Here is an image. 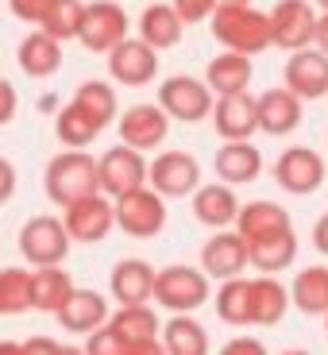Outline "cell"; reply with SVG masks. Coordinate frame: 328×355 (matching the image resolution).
<instances>
[{"instance_id": "cell-52", "label": "cell", "mask_w": 328, "mask_h": 355, "mask_svg": "<svg viewBox=\"0 0 328 355\" xmlns=\"http://www.w3.org/2000/svg\"><path fill=\"white\" fill-rule=\"evenodd\" d=\"M313 4H317L320 12H328V0H313Z\"/></svg>"}, {"instance_id": "cell-5", "label": "cell", "mask_w": 328, "mask_h": 355, "mask_svg": "<svg viewBox=\"0 0 328 355\" xmlns=\"http://www.w3.org/2000/svg\"><path fill=\"white\" fill-rule=\"evenodd\" d=\"M70 232L58 216H31L19 228V255L31 266H62L66 251H70Z\"/></svg>"}, {"instance_id": "cell-31", "label": "cell", "mask_w": 328, "mask_h": 355, "mask_svg": "<svg viewBox=\"0 0 328 355\" xmlns=\"http://www.w3.org/2000/svg\"><path fill=\"white\" fill-rule=\"evenodd\" d=\"M186 24L178 19V12L170 4H147L139 12V39L155 51H166V46H178Z\"/></svg>"}, {"instance_id": "cell-32", "label": "cell", "mask_w": 328, "mask_h": 355, "mask_svg": "<svg viewBox=\"0 0 328 355\" xmlns=\"http://www.w3.org/2000/svg\"><path fill=\"white\" fill-rule=\"evenodd\" d=\"M70 293H74V282L62 266H35L31 270V309L58 313Z\"/></svg>"}, {"instance_id": "cell-6", "label": "cell", "mask_w": 328, "mask_h": 355, "mask_svg": "<svg viewBox=\"0 0 328 355\" xmlns=\"http://www.w3.org/2000/svg\"><path fill=\"white\" fill-rule=\"evenodd\" d=\"M213 89L205 85L197 78H186V73H178V78H166L159 85V108L170 116V120H182V124H201L213 116Z\"/></svg>"}, {"instance_id": "cell-7", "label": "cell", "mask_w": 328, "mask_h": 355, "mask_svg": "<svg viewBox=\"0 0 328 355\" xmlns=\"http://www.w3.org/2000/svg\"><path fill=\"white\" fill-rule=\"evenodd\" d=\"M124 39H128V12L116 0H93V4H85L78 43L89 54H108L112 46L124 43Z\"/></svg>"}, {"instance_id": "cell-37", "label": "cell", "mask_w": 328, "mask_h": 355, "mask_svg": "<svg viewBox=\"0 0 328 355\" xmlns=\"http://www.w3.org/2000/svg\"><path fill=\"white\" fill-rule=\"evenodd\" d=\"M81 16H85V4H81V0H54L51 12H46V19H43L39 27H43L51 39L66 43V39H78Z\"/></svg>"}, {"instance_id": "cell-47", "label": "cell", "mask_w": 328, "mask_h": 355, "mask_svg": "<svg viewBox=\"0 0 328 355\" xmlns=\"http://www.w3.org/2000/svg\"><path fill=\"white\" fill-rule=\"evenodd\" d=\"M128 355H166V347H162V340H147V344H132Z\"/></svg>"}, {"instance_id": "cell-40", "label": "cell", "mask_w": 328, "mask_h": 355, "mask_svg": "<svg viewBox=\"0 0 328 355\" xmlns=\"http://www.w3.org/2000/svg\"><path fill=\"white\" fill-rule=\"evenodd\" d=\"M170 8L178 12L182 24H201L213 16V0H170Z\"/></svg>"}, {"instance_id": "cell-41", "label": "cell", "mask_w": 328, "mask_h": 355, "mask_svg": "<svg viewBox=\"0 0 328 355\" xmlns=\"http://www.w3.org/2000/svg\"><path fill=\"white\" fill-rule=\"evenodd\" d=\"M16 108H19V97H16V85L8 78H0V128L16 120Z\"/></svg>"}, {"instance_id": "cell-49", "label": "cell", "mask_w": 328, "mask_h": 355, "mask_svg": "<svg viewBox=\"0 0 328 355\" xmlns=\"http://www.w3.org/2000/svg\"><path fill=\"white\" fill-rule=\"evenodd\" d=\"M243 4H251V0H213V12L216 8H243Z\"/></svg>"}, {"instance_id": "cell-51", "label": "cell", "mask_w": 328, "mask_h": 355, "mask_svg": "<svg viewBox=\"0 0 328 355\" xmlns=\"http://www.w3.org/2000/svg\"><path fill=\"white\" fill-rule=\"evenodd\" d=\"M282 355H309V352H302V347H290V352H282Z\"/></svg>"}, {"instance_id": "cell-14", "label": "cell", "mask_w": 328, "mask_h": 355, "mask_svg": "<svg viewBox=\"0 0 328 355\" xmlns=\"http://www.w3.org/2000/svg\"><path fill=\"white\" fill-rule=\"evenodd\" d=\"M108 73L116 78V85L128 89L151 85L155 73H159V51L147 46L143 39H124L120 46L108 51Z\"/></svg>"}, {"instance_id": "cell-45", "label": "cell", "mask_w": 328, "mask_h": 355, "mask_svg": "<svg viewBox=\"0 0 328 355\" xmlns=\"http://www.w3.org/2000/svg\"><path fill=\"white\" fill-rule=\"evenodd\" d=\"M313 248H317V251H320V255H325V259H328V213H325V216H320V220H317V224H313Z\"/></svg>"}, {"instance_id": "cell-27", "label": "cell", "mask_w": 328, "mask_h": 355, "mask_svg": "<svg viewBox=\"0 0 328 355\" xmlns=\"http://www.w3.org/2000/svg\"><path fill=\"white\" fill-rule=\"evenodd\" d=\"M108 329L124 347L132 344H147V340H159L162 320L155 317L151 305H120V309L108 317Z\"/></svg>"}, {"instance_id": "cell-8", "label": "cell", "mask_w": 328, "mask_h": 355, "mask_svg": "<svg viewBox=\"0 0 328 355\" xmlns=\"http://www.w3.org/2000/svg\"><path fill=\"white\" fill-rule=\"evenodd\" d=\"M97 178H101V193L105 197H112V201L128 197L147 186V159H143V151H132L124 143H116L97 159Z\"/></svg>"}, {"instance_id": "cell-23", "label": "cell", "mask_w": 328, "mask_h": 355, "mask_svg": "<svg viewBox=\"0 0 328 355\" xmlns=\"http://www.w3.org/2000/svg\"><path fill=\"white\" fill-rule=\"evenodd\" d=\"M16 62L27 78H51V73H58V66H62V43L51 39L43 27H39V31H31L27 39H19Z\"/></svg>"}, {"instance_id": "cell-25", "label": "cell", "mask_w": 328, "mask_h": 355, "mask_svg": "<svg viewBox=\"0 0 328 355\" xmlns=\"http://www.w3.org/2000/svg\"><path fill=\"white\" fill-rule=\"evenodd\" d=\"M251 78H255V70H251V58H243V54H216L213 62L205 66V85L213 89L216 97H236V93H248Z\"/></svg>"}, {"instance_id": "cell-9", "label": "cell", "mask_w": 328, "mask_h": 355, "mask_svg": "<svg viewBox=\"0 0 328 355\" xmlns=\"http://www.w3.org/2000/svg\"><path fill=\"white\" fill-rule=\"evenodd\" d=\"M147 186L159 197H189L201 189V162L189 151H162L147 162Z\"/></svg>"}, {"instance_id": "cell-33", "label": "cell", "mask_w": 328, "mask_h": 355, "mask_svg": "<svg viewBox=\"0 0 328 355\" xmlns=\"http://www.w3.org/2000/svg\"><path fill=\"white\" fill-rule=\"evenodd\" d=\"M101 132H105V128H101L81 105H74V101L66 108H58V116H54V135L66 143V151H85Z\"/></svg>"}, {"instance_id": "cell-12", "label": "cell", "mask_w": 328, "mask_h": 355, "mask_svg": "<svg viewBox=\"0 0 328 355\" xmlns=\"http://www.w3.org/2000/svg\"><path fill=\"white\" fill-rule=\"evenodd\" d=\"M275 182L286 189V193H293V197H309V193H317L320 186H325V159H320L313 147H286L282 155H278V162H275Z\"/></svg>"}, {"instance_id": "cell-42", "label": "cell", "mask_w": 328, "mask_h": 355, "mask_svg": "<svg viewBox=\"0 0 328 355\" xmlns=\"http://www.w3.org/2000/svg\"><path fill=\"white\" fill-rule=\"evenodd\" d=\"M216 355H266V347H263V340H255V336H236V340H228Z\"/></svg>"}, {"instance_id": "cell-39", "label": "cell", "mask_w": 328, "mask_h": 355, "mask_svg": "<svg viewBox=\"0 0 328 355\" xmlns=\"http://www.w3.org/2000/svg\"><path fill=\"white\" fill-rule=\"evenodd\" d=\"M51 4H54V0H8L12 16H16V19H24V24H35V27L46 19Z\"/></svg>"}, {"instance_id": "cell-10", "label": "cell", "mask_w": 328, "mask_h": 355, "mask_svg": "<svg viewBox=\"0 0 328 355\" xmlns=\"http://www.w3.org/2000/svg\"><path fill=\"white\" fill-rule=\"evenodd\" d=\"M270 16V39L282 51H305L317 35V8L309 0H278L275 8L266 12Z\"/></svg>"}, {"instance_id": "cell-36", "label": "cell", "mask_w": 328, "mask_h": 355, "mask_svg": "<svg viewBox=\"0 0 328 355\" xmlns=\"http://www.w3.org/2000/svg\"><path fill=\"white\" fill-rule=\"evenodd\" d=\"M74 105H81L101 128H108L116 120V89L108 81H81L78 93H74Z\"/></svg>"}, {"instance_id": "cell-18", "label": "cell", "mask_w": 328, "mask_h": 355, "mask_svg": "<svg viewBox=\"0 0 328 355\" xmlns=\"http://www.w3.org/2000/svg\"><path fill=\"white\" fill-rule=\"evenodd\" d=\"M58 324H62L66 332H74V336H93L97 329H105L108 324V302H105V293L97 290H78L74 286V293L66 297V305L58 313Z\"/></svg>"}, {"instance_id": "cell-26", "label": "cell", "mask_w": 328, "mask_h": 355, "mask_svg": "<svg viewBox=\"0 0 328 355\" xmlns=\"http://www.w3.org/2000/svg\"><path fill=\"white\" fill-rule=\"evenodd\" d=\"M263 170V151L255 143H224L216 151V178L224 186H248Z\"/></svg>"}, {"instance_id": "cell-13", "label": "cell", "mask_w": 328, "mask_h": 355, "mask_svg": "<svg viewBox=\"0 0 328 355\" xmlns=\"http://www.w3.org/2000/svg\"><path fill=\"white\" fill-rule=\"evenodd\" d=\"M116 132L124 139V147L132 151H155L159 143H166L170 135V116L159 105H132L124 108V116H116Z\"/></svg>"}, {"instance_id": "cell-16", "label": "cell", "mask_w": 328, "mask_h": 355, "mask_svg": "<svg viewBox=\"0 0 328 355\" xmlns=\"http://www.w3.org/2000/svg\"><path fill=\"white\" fill-rule=\"evenodd\" d=\"M282 78H286V89H290L297 101L328 97V54L313 51V46L293 51L290 62H286V70H282Z\"/></svg>"}, {"instance_id": "cell-2", "label": "cell", "mask_w": 328, "mask_h": 355, "mask_svg": "<svg viewBox=\"0 0 328 355\" xmlns=\"http://www.w3.org/2000/svg\"><path fill=\"white\" fill-rule=\"evenodd\" d=\"M43 189L54 205H74L89 193H101V178H97V159L89 151H58L46 162Z\"/></svg>"}, {"instance_id": "cell-15", "label": "cell", "mask_w": 328, "mask_h": 355, "mask_svg": "<svg viewBox=\"0 0 328 355\" xmlns=\"http://www.w3.org/2000/svg\"><path fill=\"white\" fill-rule=\"evenodd\" d=\"M201 270L209 282H228V278H243L248 270V243L240 240V232H213L201 248Z\"/></svg>"}, {"instance_id": "cell-4", "label": "cell", "mask_w": 328, "mask_h": 355, "mask_svg": "<svg viewBox=\"0 0 328 355\" xmlns=\"http://www.w3.org/2000/svg\"><path fill=\"white\" fill-rule=\"evenodd\" d=\"M116 228L128 232L132 240H151L166 228V197H159L151 186L135 189L128 197H116Z\"/></svg>"}, {"instance_id": "cell-48", "label": "cell", "mask_w": 328, "mask_h": 355, "mask_svg": "<svg viewBox=\"0 0 328 355\" xmlns=\"http://www.w3.org/2000/svg\"><path fill=\"white\" fill-rule=\"evenodd\" d=\"M0 355H24V344H16V340H0Z\"/></svg>"}, {"instance_id": "cell-28", "label": "cell", "mask_w": 328, "mask_h": 355, "mask_svg": "<svg viewBox=\"0 0 328 355\" xmlns=\"http://www.w3.org/2000/svg\"><path fill=\"white\" fill-rule=\"evenodd\" d=\"M159 340L166 355H209V332L193 320V313H174L170 320H162Z\"/></svg>"}, {"instance_id": "cell-3", "label": "cell", "mask_w": 328, "mask_h": 355, "mask_svg": "<svg viewBox=\"0 0 328 355\" xmlns=\"http://www.w3.org/2000/svg\"><path fill=\"white\" fill-rule=\"evenodd\" d=\"M209 275L201 266H162L155 275V302L170 313H197L209 302Z\"/></svg>"}, {"instance_id": "cell-34", "label": "cell", "mask_w": 328, "mask_h": 355, "mask_svg": "<svg viewBox=\"0 0 328 355\" xmlns=\"http://www.w3.org/2000/svg\"><path fill=\"white\" fill-rule=\"evenodd\" d=\"M216 317L232 329L251 324V278H228L216 290Z\"/></svg>"}, {"instance_id": "cell-30", "label": "cell", "mask_w": 328, "mask_h": 355, "mask_svg": "<svg viewBox=\"0 0 328 355\" xmlns=\"http://www.w3.org/2000/svg\"><path fill=\"white\" fill-rule=\"evenodd\" d=\"M290 305L305 317H325L328 313V266H305L297 270L290 286Z\"/></svg>"}, {"instance_id": "cell-53", "label": "cell", "mask_w": 328, "mask_h": 355, "mask_svg": "<svg viewBox=\"0 0 328 355\" xmlns=\"http://www.w3.org/2000/svg\"><path fill=\"white\" fill-rule=\"evenodd\" d=\"M325 329H328V313H325Z\"/></svg>"}, {"instance_id": "cell-17", "label": "cell", "mask_w": 328, "mask_h": 355, "mask_svg": "<svg viewBox=\"0 0 328 355\" xmlns=\"http://www.w3.org/2000/svg\"><path fill=\"white\" fill-rule=\"evenodd\" d=\"M213 124L216 135L228 143H251L259 132V105L251 93H236V97H216L213 105Z\"/></svg>"}, {"instance_id": "cell-1", "label": "cell", "mask_w": 328, "mask_h": 355, "mask_svg": "<svg viewBox=\"0 0 328 355\" xmlns=\"http://www.w3.org/2000/svg\"><path fill=\"white\" fill-rule=\"evenodd\" d=\"M213 39L221 46H228L232 54H243V58H255V54L275 46V39H270V16L259 12L255 4L216 8L213 12Z\"/></svg>"}, {"instance_id": "cell-24", "label": "cell", "mask_w": 328, "mask_h": 355, "mask_svg": "<svg viewBox=\"0 0 328 355\" xmlns=\"http://www.w3.org/2000/svg\"><path fill=\"white\" fill-rule=\"evenodd\" d=\"M286 309H290V290L275 275L251 278V324L275 329V324H282Z\"/></svg>"}, {"instance_id": "cell-46", "label": "cell", "mask_w": 328, "mask_h": 355, "mask_svg": "<svg viewBox=\"0 0 328 355\" xmlns=\"http://www.w3.org/2000/svg\"><path fill=\"white\" fill-rule=\"evenodd\" d=\"M313 43H317L320 54H328V12L317 16V35H313Z\"/></svg>"}, {"instance_id": "cell-50", "label": "cell", "mask_w": 328, "mask_h": 355, "mask_svg": "<svg viewBox=\"0 0 328 355\" xmlns=\"http://www.w3.org/2000/svg\"><path fill=\"white\" fill-rule=\"evenodd\" d=\"M58 355H85V352H81V347H66L62 344V352H58Z\"/></svg>"}, {"instance_id": "cell-21", "label": "cell", "mask_w": 328, "mask_h": 355, "mask_svg": "<svg viewBox=\"0 0 328 355\" xmlns=\"http://www.w3.org/2000/svg\"><path fill=\"white\" fill-rule=\"evenodd\" d=\"M236 232H240L243 243H255V240H270L278 232H293V220L275 201H248V205H240Z\"/></svg>"}, {"instance_id": "cell-35", "label": "cell", "mask_w": 328, "mask_h": 355, "mask_svg": "<svg viewBox=\"0 0 328 355\" xmlns=\"http://www.w3.org/2000/svg\"><path fill=\"white\" fill-rule=\"evenodd\" d=\"M31 309V270L4 266L0 270V317H19Z\"/></svg>"}, {"instance_id": "cell-19", "label": "cell", "mask_w": 328, "mask_h": 355, "mask_svg": "<svg viewBox=\"0 0 328 355\" xmlns=\"http://www.w3.org/2000/svg\"><path fill=\"white\" fill-rule=\"evenodd\" d=\"M155 270L147 259H120L108 275V293L120 305H147L155 297Z\"/></svg>"}, {"instance_id": "cell-22", "label": "cell", "mask_w": 328, "mask_h": 355, "mask_svg": "<svg viewBox=\"0 0 328 355\" xmlns=\"http://www.w3.org/2000/svg\"><path fill=\"white\" fill-rule=\"evenodd\" d=\"M193 216L205 224V228H228V224H236V216H240V197H236V189L224 186V182H209V186H201L193 193Z\"/></svg>"}, {"instance_id": "cell-43", "label": "cell", "mask_w": 328, "mask_h": 355, "mask_svg": "<svg viewBox=\"0 0 328 355\" xmlns=\"http://www.w3.org/2000/svg\"><path fill=\"white\" fill-rule=\"evenodd\" d=\"M16 186H19L16 166H12V159H4V155H0V205H8L12 197H16Z\"/></svg>"}, {"instance_id": "cell-38", "label": "cell", "mask_w": 328, "mask_h": 355, "mask_svg": "<svg viewBox=\"0 0 328 355\" xmlns=\"http://www.w3.org/2000/svg\"><path fill=\"white\" fill-rule=\"evenodd\" d=\"M85 355H128V347L120 344V340L112 336V329H97L93 336H85V347H81Z\"/></svg>"}, {"instance_id": "cell-29", "label": "cell", "mask_w": 328, "mask_h": 355, "mask_svg": "<svg viewBox=\"0 0 328 355\" xmlns=\"http://www.w3.org/2000/svg\"><path fill=\"white\" fill-rule=\"evenodd\" d=\"M297 259V236L293 232H278L270 240L248 243V266H255L259 275H282L286 266H293Z\"/></svg>"}, {"instance_id": "cell-11", "label": "cell", "mask_w": 328, "mask_h": 355, "mask_svg": "<svg viewBox=\"0 0 328 355\" xmlns=\"http://www.w3.org/2000/svg\"><path fill=\"white\" fill-rule=\"evenodd\" d=\"M62 224H66V232H70L74 243H101L108 232L116 228L112 197L89 193V197H81V201L66 205V209H62Z\"/></svg>"}, {"instance_id": "cell-44", "label": "cell", "mask_w": 328, "mask_h": 355, "mask_svg": "<svg viewBox=\"0 0 328 355\" xmlns=\"http://www.w3.org/2000/svg\"><path fill=\"white\" fill-rule=\"evenodd\" d=\"M58 352H62V344H58V340H51V336L24 340V355H58Z\"/></svg>"}, {"instance_id": "cell-20", "label": "cell", "mask_w": 328, "mask_h": 355, "mask_svg": "<svg viewBox=\"0 0 328 355\" xmlns=\"http://www.w3.org/2000/svg\"><path fill=\"white\" fill-rule=\"evenodd\" d=\"M259 105V132L266 135H290L302 128V116H305V101H297L286 85L266 89L263 97H255Z\"/></svg>"}]
</instances>
